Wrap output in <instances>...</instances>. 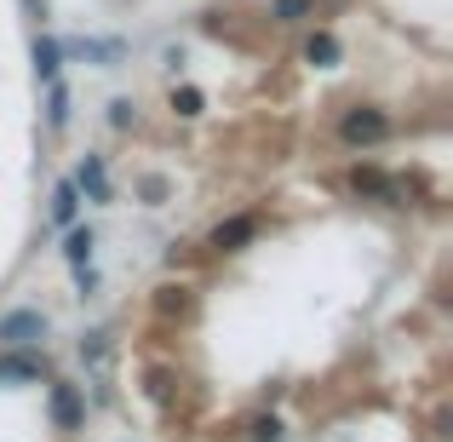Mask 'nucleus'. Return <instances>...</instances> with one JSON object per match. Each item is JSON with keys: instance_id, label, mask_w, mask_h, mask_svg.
<instances>
[{"instance_id": "7", "label": "nucleus", "mask_w": 453, "mask_h": 442, "mask_svg": "<svg viewBox=\"0 0 453 442\" xmlns=\"http://www.w3.org/2000/svg\"><path fill=\"white\" fill-rule=\"evenodd\" d=\"M304 58L316 69H333V64H339V41H333L327 29H316V35H310V46H304Z\"/></svg>"}, {"instance_id": "10", "label": "nucleus", "mask_w": 453, "mask_h": 442, "mask_svg": "<svg viewBox=\"0 0 453 442\" xmlns=\"http://www.w3.org/2000/svg\"><path fill=\"white\" fill-rule=\"evenodd\" d=\"M0 379H41V362H29V356H0Z\"/></svg>"}, {"instance_id": "13", "label": "nucleus", "mask_w": 453, "mask_h": 442, "mask_svg": "<svg viewBox=\"0 0 453 442\" xmlns=\"http://www.w3.org/2000/svg\"><path fill=\"white\" fill-rule=\"evenodd\" d=\"M46 87H52V127H64L69 121V92L58 87V81H46Z\"/></svg>"}, {"instance_id": "12", "label": "nucleus", "mask_w": 453, "mask_h": 442, "mask_svg": "<svg viewBox=\"0 0 453 442\" xmlns=\"http://www.w3.org/2000/svg\"><path fill=\"white\" fill-rule=\"evenodd\" d=\"M201 104H207V98H201L196 87H178V92H173V110H178V115H201Z\"/></svg>"}, {"instance_id": "4", "label": "nucleus", "mask_w": 453, "mask_h": 442, "mask_svg": "<svg viewBox=\"0 0 453 442\" xmlns=\"http://www.w3.org/2000/svg\"><path fill=\"white\" fill-rule=\"evenodd\" d=\"M81 420H87V408H81L75 385H52V425L58 431H81Z\"/></svg>"}, {"instance_id": "1", "label": "nucleus", "mask_w": 453, "mask_h": 442, "mask_svg": "<svg viewBox=\"0 0 453 442\" xmlns=\"http://www.w3.org/2000/svg\"><path fill=\"white\" fill-rule=\"evenodd\" d=\"M339 138L344 144H385L390 138V115L385 110H350L339 121Z\"/></svg>"}, {"instance_id": "2", "label": "nucleus", "mask_w": 453, "mask_h": 442, "mask_svg": "<svg viewBox=\"0 0 453 442\" xmlns=\"http://www.w3.org/2000/svg\"><path fill=\"white\" fill-rule=\"evenodd\" d=\"M35 339H46L41 310H12V316H0V345H35Z\"/></svg>"}, {"instance_id": "3", "label": "nucleus", "mask_w": 453, "mask_h": 442, "mask_svg": "<svg viewBox=\"0 0 453 442\" xmlns=\"http://www.w3.org/2000/svg\"><path fill=\"white\" fill-rule=\"evenodd\" d=\"M69 184H75L87 201H110V173H104V161H98V155H87V161L75 167V178H69Z\"/></svg>"}, {"instance_id": "6", "label": "nucleus", "mask_w": 453, "mask_h": 442, "mask_svg": "<svg viewBox=\"0 0 453 442\" xmlns=\"http://www.w3.org/2000/svg\"><path fill=\"white\" fill-rule=\"evenodd\" d=\"M92 242H98V236H92L87 224H75V230H69V242H64V259H69L75 270H87V265H92Z\"/></svg>"}, {"instance_id": "15", "label": "nucleus", "mask_w": 453, "mask_h": 442, "mask_svg": "<svg viewBox=\"0 0 453 442\" xmlns=\"http://www.w3.org/2000/svg\"><path fill=\"white\" fill-rule=\"evenodd\" d=\"M127 121H133V104L115 98V104H110V127H127Z\"/></svg>"}, {"instance_id": "8", "label": "nucleus", "mask_w": 453, "mask_h": 442, "mask_svg": "<svg viewBox=\"0 0 453 442\" xmlns=\"http://www.w3.org/2000/svg\"><path fill=\"white\" fill-rule=\"evenodd\" d=\"M58 64H64V46H58L52 35H41V41H35V69H41V81H58Z\"/></svg>"}, {"instance_id": "11", "label": "nucleus", "mask_w": 453, "mask_h": 442, "mask_svg": "<svg viewBox=\"0 0 453 442\" xmlns=\"http://www.w3.org/2000/svg\"><path fill=\"white\" fill-rule=\"evenodd\" d=\"M247 437H253V442H281V420H270V414H258V420L247 425Z\"/></svg>"}, {"instance_id": "14", "label": "nucleus", "mask_w": 453, "mask_h": 442, "mask_svg": "<svg viewBox=\"0 0 453 442\" xmlns=\"http://www.w3.org/2000/svg\"><path fill=\"white\" fill-rule=\"evenodd\" d=\"M304 12H310V0H276V18L281 23H299Z\"/></svg>"}, {"instance_id": "5", "label": "nucleus", "mask_w": 453, "mask_h": 442, "mask_svg": "<svg viewBox=\"0 0 453 442\" xmlns=\"http://www.w3.org/2000/svg\"><path fill=\"white\" fill-rule=\"evenodd\" d=\"M253 230H258L253 219H230V224H219V230H212V247H219V253H242V247L253 242Z\"/></svg>"}, {"instance_id": "9", "label": "nucleus", "mask_w": 453, "mask_h": 442, "mask_svg": "<svg viewBox=\"0 0 453 442\" xmlns=\"http://www.w3.org/2000/svg\"><path fill=\"white\" fill-rule=\"evenodd\" d=\"M75 213H81V190L75 184H58L52 190V224H75Z\"/></svg>"}]
</instances>
